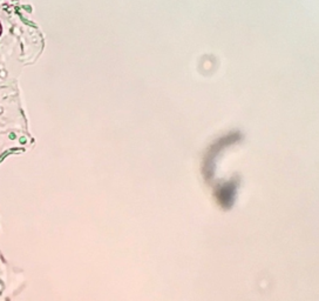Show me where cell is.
Here are the masks:
<instances>
[{
	"mask_svg": "<svg viewBox=\"0 0 319 301\" xmlns=\"http://www.w3.org/2000/svg\"><path fill=\"white\" fill-rule=\"evenodd\" d=\"M26 141V139L25 138H22V139H20V142H25Z\"/></svg>",
	"mask_w": 319,
	"mask_h": 301,
	"instance_id": "6da1fadb",
	"label": "cell"
}]
</instances>
